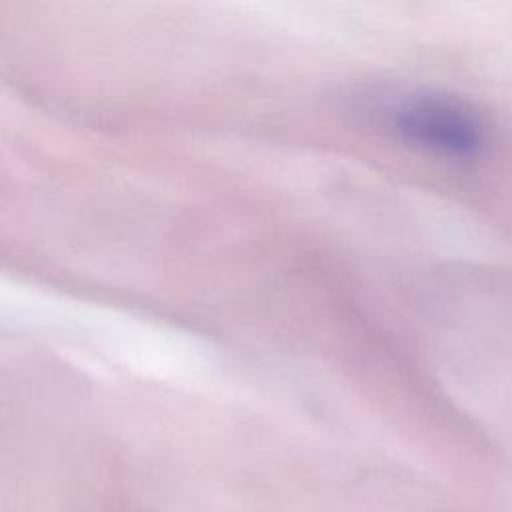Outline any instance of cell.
Masks as SVG:
<instances>
[{
	"instance_id": "cell-1",
	"label": "cell",
	"mask_w": 512,
	"mask_h": 512,
	"mask_svg": "<svg viewBox=\"0 0 512 512\" xmlns=\"http://www.w3.org/2000/svg\"><path fill=\"white\" fill-rule=\"evenodd\" d=\"M360 110L398 144L448 162L474 160L490 142L482 112L464 98L440 90H374L364 94Z\"/></svg>"
}]
</instances>
